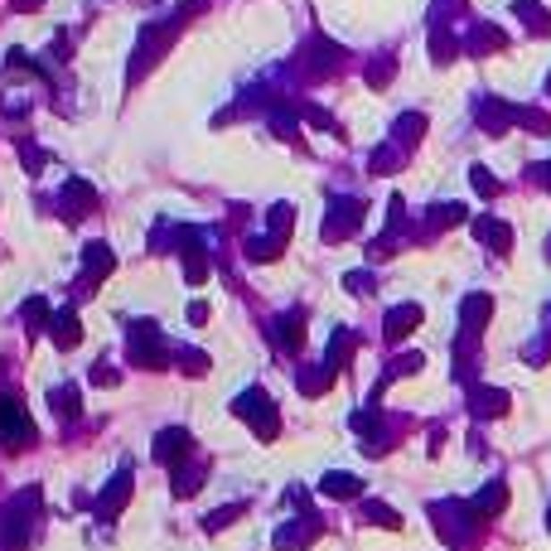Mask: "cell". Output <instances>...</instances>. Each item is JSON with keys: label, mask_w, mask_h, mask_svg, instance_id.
Listing matches in <instances>:
<instances>
[{"label": "cell", "mask_w": 551, "mask_h": 551, "mask_svg": "<svg viewBox=\"0 0 551 551\" xmlns=\"http://www.w3.org/2000/svg\"><path fill=\"white\" fill-rule=\"evenodd\" d=\"M488 309H494V301H488V295H470V301H464V325H484L488 319Z\"/></svg>", "instance_id": "obj_6"}, {"label": "cell", "mask_w": 551, "mask_h": 551, "mask_svg": "<svg viewBox=\"0 0 551 551\" xmlns=\"http://www.w3.org/2000/svg\"><path fill=\"white\" fill-rule=\"evenodd\" d=\"M470 179H474V189H479V194H488V199L498 194V179L488 174V170H479V165H474V170H470Z\"/></svg>", "instance_id": "obj_9"}, {"label": "cell", "mask_w": 551, "mask_h": 551, "mask_svg": "<svg viewBox=\"0 0 551 551\" xmlns=\"http://www.w3.org/2000/svg\"><path fill=\"white\" fill-rule=\"evenodd\" d=\"M73 339H78V319L64 315V319H58V343H73Z\"/></svg>", "instance_id": "obj_12"}, {"label": "cell", "mask_w": 551, "mask_h": 551, "mask_svg": "<svg viewBox=\"0 0 551 551\" xmlns=\"http://www.w3.org/2000/svg\"><path fill=\"white\" fill-rule=\"evenodd\" d=\"M88 261H92V271H106V267H112V251H106V247H88Z\"/></svg>", "instance_id": "obj_11"}, {"label": "cell", "mask_w": 551, "mask_h": 551, "mask_svg": "<svg viewBox=\"0 0 551 551\" xmlns=\"http://www.w3.org/2000/svg\"><path fill=\"white\" fill-rule=\"evenodd\" d=\"M474 233L484 237V242L494 247L498 257H503V251L513 247V233H508V223H498V218H479V223H474Z\"/></svg>", "instance_id": "obj_2"}, {"label": "cell", "mask_w": 551, "mask_h": 551, "mask_svg": "<svg viewBox=\"0 0 551 551\" xmlns=\"http://www.w3.org/2000/svg\"><path fill=\"white\" fill-rule=\"evenodd\" d=\"M518 122H522L527 131H537V136H547V131H551V122H547L542 112H537V106H522V112H518Z\"/></svg>", "instance_id": "obj_7"}, {"label": "cell", "mask_w": 551, "mask_h": 551, "mask_svg": "<svg viewBox=\"0 0 551 551\" xmlns=\"http://www.w3.org/2000/svg\"><path fill=\"white\" fill-rule=\"evenodd\" d=\"M513 15H518L532 34H551V15L537 5V0H518V5H513Z\"/></svg>", "instance_id": "obj_3"}, {"label": "cell", "mask_w": 551, "mask_h": 551, "mask_svg": "<svg viewBox=\"0 0 551 551\" xmlns=\"http://www.w3.org/2000/svg\"><path fill=\"white\" fill-rule=\"evenodd\" d=\"M25 406L20 402H5L0 406V436H5V445H20V440H25Z\"/></svg>", "instance_id": "obj_1"}, {"label": "cell", "mask_w": 551, "mask_h": 551, "mask_svg": "<svg viewBox=\"0 0 551 551\" xmlns=\"http://www.w3.org/2000/svg\"><path fill=\"white\" fill-rule=\"evenodd\" d=\"M325 488H329V494H358V479H343V474H334V479H325Z\"/></svg>", "instance_id": "obj_10"}, {"label": "cell", "mask_w": 551, "mask_h": 551, "mask_svg": "<svg viewBox=\"0 0 551 551\" xmlns=\"http://www.w3.org/2000/svg\"><path fill=\"white\" fill-rule=\"evenodd\" d=\"M416 325H421V309H416V305L392 309V319H387V339H402V334H411Z\"/></svg>", "instance_id": "obj_4"}, {"label": "cell", "mask_w": 551, "mask_h": 551, "mask_svg": "<svg viewBox=\"0 0 551 551\" xmlns=\"http://www.w3.org/2000/svg\"><path fill=\"white\" fill-rule=\"evenodd\" d=\"M464 218V208H460V203H445V208H430V223H436V227H450V223H460Z\"/></svg>", "instance_id": "obj_8"}, {"label": "cell", "mask_w": 551, "mask_h": 551, "mask_svg": "<svg viewBox=\"0 0 551 551\" xmlns=\"http://www.w3.org/2000/svg\"><path fill=\"white\" fill-rule=\"evenodd\" d=\"M503 44H508V39H503V30H494V25H479L470 34V49L474 54H494V49H503Z\"/></svg>", "instance_id": "obj_5"}]
</instances>
